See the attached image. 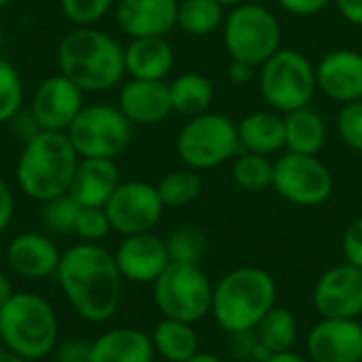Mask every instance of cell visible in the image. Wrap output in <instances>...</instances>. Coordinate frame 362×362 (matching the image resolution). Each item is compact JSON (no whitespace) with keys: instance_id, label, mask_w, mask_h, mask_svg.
Instances as JSON below:
<instances>
[{"instance_id":"cell-47","label":"cell","mask_w":362,"mask_h":362,"mask_svg":"<svg viewBox=\"0 0 362 362\" xmlns=\"http://www.w3.org/2000/svg\"><path fill=\"white\" fill-rule=\"evenodd\" d=\"M216 2H221L223 6H233V4H240V2H244V0H216Z\"/></svg>"},{"instance_id":"cell-17","label":"cell","mask_w":362,"mask_h":362,"mask_svg":"<svg viewBox=\"0 0 362 362\" xmlns=\"http://www.w3.org/2000/svg\"><path fill=\"white\" fill-rule=\"evenodd\" d=\"M4 257L17 276L25 280H45L49 276L55 278L62 252L49 235L25 231L8 242Z\"/></svg>"},{"instance_id":"cell-3","label":"cell","mask_w":362,"mask_h":362,"mask_svg":"<svg viewBox=\"0 0 362 362\" xmlns=\"http://www.w3.org/2000/svg\"><path fill=\"white\" fill-rule=\"evenodd\" d=\"M78 155L64 132L38 129L23 142L15 165L19 191L34 202H49L66 195L78 165Z\"/></svg>"},{"instance_id":"cell-30","label":"cell","mask_w":362,"mask_h":362,"mask_svg":"<svg viewBox=\"0 0 362 362\" xmlns=\"http://www.w3.org/2000/svg\"><path fill=\"white\" fill-rule=\"evenodd\" d=\"M233 180L244 191H265L274 185V163L265 155L244 153L233 163Z\"/></svg>"},{"instance_id":"cell-9","label":"cell","mask_w":362,"mask_h":362,"mask_svg":"<svg viewBox=\"0 0 362 362\" xmlns=\"http://www.w3.org/2000/svg\"><path fill=\"white\" fill-rule=\"evenodd\" d=\"M225 45L238 64H265L280 47V23L261 4H240L227 17Z\"/></svg>"},{"instance_id":"cell-4","label":"cell","mask_w":362,"mask_h":362,"mask_svg":"<svg viewBox=\"0 0 362 362\" xmlns=\"http://www.w3.org/2000/svg\"><path fill=\"white\" fill-rule=\"evenodd\" d=\"M276 297L278 286L269 272L238 267L216 282L210 314L227 335L248 333L276 305Z\"/></svg>"},{"instance_id":"cell-7","label":"cell","mask_w":362,"mask_h":362,"mask_svg":"<svg viewBox=\"0 0 362 362\" xmlns=\"http://www.w3.org/2000/svg\"><path fill=\"white\" fill-rule=\"evenodd\" d=\"M81 159H117L132 140V123L117 106H85L66 132Z\"/></svg>"},{"instance_id":"cell-40","label":"cell","mask_w":362,"mask_h":362,"mask_svg":"<svg viewBox=\"0 0 362 362\" xmlns=\"http://www.w3.org/2000/svg\"><path fill=\"white\" fill-rule=\"evenodd\" d=\"M15 216V197L8 182L0 176V233H4Z\"/></svg>"},{"instance_id":"cell-15","label":"cell","mask_w":362,"mask_h":362,"mask_svg":"<svg viewBox=\"0 0 362 362\" xmlns=\"http://www.w3.org/2000/svg\"><path fill=\"white\" fill-rule=\"evenodd\" d=\"M305 350L312 362H362V325L358 318H320Z\"/></svg>"},{"instance_id":"cell-2","label":"cell","mask_w":362,"mask_h":362,"mask_svg":"<svg viewBox=\"0 0 362 362\" xmlns=\"http://www.w3.org/2000/svg\"><path fill=\"white\" fill-rule=\"evenodd\" d=\"M57 68L85 93L108 91L125 74V49L93 25H76L57 45Z\"/></svg>"},{"instance_id":"cell-32","label":"cell","mask_w":362,"mask_h":362,"mask_svg":"<svg viewBox=\"0 0 362 362\" xmlns=\"http://www.w3.org/2000/svg\"><path fill=\"white\" fill-rule=\"evenodd\" d=\"M168 257L172 263H195L199 265L206 252V238L195 227H180L165 240Z\"/></svg>"},{"instance_id":"cell-29","label":"cell","mask_w":362,"mask_h":362,"mask_svg":"<svg viewBox=\"0 0 362 362\" xmlns=\"http://www.w3.org/2000/svg\"><path fill=\"white\" fill-rule=\"evenodd\" d=\"M223 21V4L216 0H185L178 4L176 25L191 36H204Z\"/></svg>"},{"instance_id":"cell-41","label":"cell","mask_w":362,"mask_h":362,"mask_svg":"<svg viewBox=\"0 0 362 362\" xmlns=\"http://www.w3.org/2000/svg\"><path fill=\"white\" fill-rule=\"evenodd\" d=\"M278 2L295 15H312L329 4V0H278Z\"/></svg>"},{"instance_id":"cell-25","label":"cell","mask_w":362,"mask_h":362,"mask_svg":"<svg viewBox=\"0 0 362 362\" xmlns=\"http://www.w3.org/2000/svg\"><path fill=\"white\" fill-rule=\"evenodd\" d=\"M155 352L168 362H187L199 352V339L191 322L163 318L151 333Z\"/></svg>"},{"instance_id":"cell-38","label":"cell","mask_w":362,"mask_h":362,"mask_svg":"<svg viewBox=\"0 0 362 362\" xmlns=\"http://www.w3.org/2000/svg\"><path fill=\"white\" fill-rule=\"evenodd\" d=\"M55 362H91V341L66 339L53 350Z\"/></svg>"},{"instance_id":"cell-21","label":"cell","mask_w":362,"mask_h":362,"mask_svg":"<svg viewBox=\"0 0 362 362\" xmlns=\"http://www.w3.org/2000/svg\"><path fill=\"white\" fill-rule=\"evenodd\" d=\"M121 185L115 159H78L68 195L81 208H104Z\"/></svg>"},{"instance_id":"cell-44","label":"cell","mask_w":362,"mask_h":362,"mask_svg":"<svg viewBox=\"0 0 362 362\" xmlns=\"http://www.w3.org/2000/svg\"><path fill=\"white\" fill-rule=\"evenodd\" d=\"M15 295V288H13V282L6 274L0 272V308Z\"/></svg>"},{"instance_id":"cell-1","label":"cell","mask_w":362,"mask_h":362,"mask_svg":"<svg viewBox=\"0 0 362 362\" xmlns=\"http://www.w3.org/2000/svg\"><path fill=\"white\" fill-rule=\"evenodd\" d=\"M55 280L81 320L102 325L119 312L125 280L115 255L100 244L81 242L62 252Z\"/></svg>"},{"instance_id":"cell-18","label":"cell","mask_w":362,"mask_h":362,"mask_svg":"<svg viewBox=\"0 0 362 362\" xmlns=\"http://www.w3.org/2000/svg\"><path fill=\"white\" fill-rule=\"evenodd\" d=\"M178 2L176 0H119L117 23L132 36H165L176 25Z\"/></svg>"},{"instance_id":"cell-27","label":"cell","mask_w":362,"mask_h":362,"mask_svg":"<svg viewBox=\"0 0 362 362\" xmlns=\"http://www.w3.org/2000/svg\"><path fill=\"white\" fill-rule=\"evenodd\" d=\"M297 331H299V322L295 314L288 308L274 305L257 325L255 335L261 348L265 350V354H278V352L293 350L297 341Z\"/></svg>"},{"instance_id":"cell-36","label":"cell","mask_w":362,"mask_h":362,"mask_svg":"<svg viewBox=\"0 0 362 362\" xmlns=\"http://www.w3.org/2000/svg\"><path fill=\"white\" fill-rule=\"evenodd\" d=\"M110 231H112V227H110V221H108V214H106L104 208H81V214H78L74 233L83 242L98 244Z\"/></svg>"},{"instance_id":"cell-43","label":"cell","mask_w":362,"mask_h":362,"mask_svg":"<svg viewBox=\"0 0 362 362\" xmlns=\"http://www.w3.org/2000/svg\"><path fill=\"white\" fill-rule=\"evenodd\" d=\"M261 362H310L308 358H303L301 354L288 350V352H278V354H267Z\"/></svg>"},{"instance_id":"cell-23","label":"cell","mask_w":362,"mask_h":362,"mask_svg":"<svg viewBox=\"0 0 362 362\" xmlns=\"http://www.w3.org/2000/svg\"><path fill=\"white\" fill-rule=\"evenodd\" d=\"M174 66V51L165 36L132 38L125 47V74L140 81H163Z\"/></svg>"},{"instance_id":"cell-8","label":"cell","mask_w":362,"mask_h":362,"mask_svg":"<svg viewBox=\"0 0 362 362\" xmlns=\"http://www.w3.org/2000/svg\"><path fill=\"white\" fill-rule=\"evenodd\" d=\"M238 127L223 115L204 112L193 117L178 134L176 151L191 170H210L240 151Z\"/></svg>"},{"instance_id":"cell-16","label":"cell","mask_w":362,"mask_h":362,"mask_svg":"<svg viewBox=\"0 0 362 362\" xmlns=\"http://www.w3.org/2000/svg\"><path fill=\"white\" fill-rule=\"evenodd\" d=\"M115 261L123 280L132 284H153L170 265L165 242L151 231L125 235L117 246Z\"/></svg>"},{"instance_id":"cell-48","label":"cell","mask_w":362,"mask_h":362,"mask_svg":"<svg viewBox=\"0 0 362 362\" xmlns=\"http://www.w3.org/2000/svg\"><path fill=\"white\" fill-rule=\"evenodd\" d=\"M11 2H13V0H0V8H4V6H8Z\"/></svg>"},{"instance_id":"cell-22","label":"cell","mask_w":362,"mask_h":362,"mask_svg":"<svg viewBox=\"0 0 362 362\" xmlns=\"http://www.w3.org/2000/svg\"><path fill=\"white\" fill-rule=\"evenodd\" d=\"M155 356L151 335L134 327L104 331L91 341V362H155Z\"/></svg>"},{"instance_id":"cell-10","label":"cell","mask_w":362,"mask_h":362,"mask_svg":"<svg viewBox=\"0 0 362 362\" xmlns=\"http://www.w3.org/2000/svg\"><path fill=\"white\" fill-rule=\"evenodd\" d=\"M316 72L305 55L293 49H278L261 70V93L278 110L291 112L312 102Z\"/></svg>"},{"instance_id":"cell-13","label":"cell","mask_w":362,"mask_h":362,"mask_svg":"<svg viewBox=\"0 0 362 362\" xmlns=\"http://www.w3.org/2000/svg\"><path fill=\"white\" fill-rule=\"evenodd\" d=\"M85 91L76 87L64 74H53L45 78L34 95L30 115L38 129L45 132H68L72 121L85 108Z\"/></svg>"},{"instance_id":"cell-19","label":"cell","mask_w":362,"mask_h":362,"mask_svg":"<svg viewBox=\"0 0 362 362\" xmlns=\"http://www.w3.org/2000/svg\"><path fill=\"white\" fill-rule=\"evenodd\" d=\"M119 110L129 123L155 125L168 119L172 108L170 85L163 81H140L132 78L119 93Z\"/></svg>"},{"instance_id":"cell-46","label":"cell","mask_w":362,"mask_h":362,"mask_svg":"<svg viewBox=\"0 0 362 362\" xmlns=\"http://www.w3.org/2000/svg\"><path fill=\"white\" fill-rule=\"evenodd\" d=\"M0 362H28V361H23L21 356H17V354H13L11 350L2 348V350H0Z\"/></svg>"},{"instance_id":"cell-39","label":"cell","mask_w":362,"mask_h":362,"mask_svg":"<svg viewBox=\"0 0 362 362\" xmlns=\"http://www.w3.org/2000/svg\"><path fill=\"white\" fill-rule=\"evenodd\" d=\"M341 250H344L346 263L362 269V218L354 221L346 229L344 242H341Z\"/></svg>"},{"instance_id":"cell-35","label":"cell","mask_w":362,"mask_h":362,"mask_svg":"<svg viewBox=\"0 0 362 362\" xmlns=\"http://www.w3.org/2000/svg\"><path fill=\"white\" fill-rule=\"evenodd\" d=\"M112 4L115 0H59L62 13L74 25H95Z\"/></svg>"},{"instance_id":"cell-5","label":"cell","mask_w":362,"mask_h":362,"mask_svg":"<svg viewBox=\"0 0 362 362\" xmlns=\"http://www.w3.org/2000/svg\"><path fill=\"white\" fill-rule=\"evenodd\" d=\"M57 339V314L45 297L21 291L0 308V341L23 361L47 358L53 354Z\"/></svg>"},{"instance_id":"cell-14","label":"cell","mask_w":362,"mask_h":362,"mask_svg":"<svg viewBox=\"0 0 362 362\" xmlns=\"http://www.w3.org/2000/svg\"><path fill=\"white\" fill-rule=\"evenodd\" d=\"M312 301L320 318H361L362 269L350 263L327 269L316 280Z\"/></svg>"},{"instance_id":"cell-31","label":"cell","mask_w":362,"mask_h":362,"mask_svg":"<svg viewBox=\"0 0 362 362\" xmlns=\"http://www.w3.org/2000/svg\"><path fill=\"white\" fill-rule=\"evenodd\" d=\"M159 197L168 208H182L202 193V180L193 170H176L165 174L157 185Z\"/></svg>"},{"instance_id":"cell-42","label":"cell","mask_w":362,"mask_h":362,"mask_svg":"<svg viewBox=\"0 0 362 362\" xmlns=\"http://www.w3.org/2000/svg\"><path fill=\"white\" fill-rule=\"evenodd\" d=\"M335 2L348 21L362 25V0H335Z\"/></svg>"},{"instance_id":"cell-24","label":"cell","mask_w":362,"mask_h":362,"mask_svg":"<svg viewBox=\"0 0 362 362\" xmlns=\"http://www.w3.org/2000/svg\"><path fill=\"white\" fill-rule=\"evenodd\" d=\"M238 136L248 153H276L286 144L284 119L274 112H252L238 125Z\"/></svg>"},{"instance_id":"cell-12","label":"cell","mask_w":362,"mask_h":362,"mask_svg":"<svg viewBox=\"0 0 362 362\" xmlns=\"http://www.w3.org/2000/svg\"><path fill=\"white\" fill-rule=\"evenodd\" d=\"M163 202L157 187L144 180H127L117 187L108 204L104 206L112 231L125 235L148 233L161 221Z\"/></svg>"},{"instance_id":"cell-33","label":"cell","mask_w":362,"mask_h":362,"mask_svg":"<svg viewBox=\"0 0 362 362\" xmlns=\"http://www.w3.org/2000/svg\"><path fill=\"white\" fill-rule=\"evenodd\" d=\"M23 104V83L15 66L0 57V123L13 121Z\"/></svg>"},{"instance_id":"cell-28","label":"cell","mask_w":362,"mask_h":362,"mask_svg":"<svg viewBox=\"0 0 362 362\" xmlns=\"http://www.w3.org/2000/svg\"><path fill=\"white\" fill-rule=\"evenodd\" d=\"M212 85L206 76L187 72L180 74L176 81L170 83V98H172V108L180 115H204L212 102Z\"/></svg>"},{"instance_id":"cell-49","label":"cell","mask_w":362,"mask_h":362,"mask_svg":"<svg viewBox=\"0 0 362 362\" xmlns=\"http://www.w3.org/2000/svg\"><path fill=\"white\" fill-rule=\"evenodd\" d=\"M0 32H2V21H0Z\"/></svg>"},{"instance_id":"cell-20","label":"cell","mask_w":362,"mask_h":362,"mask_svg":"<svg viewBox=\"0 0 362 362\" xmlns=\"http://www.w3.org/2000/svg\"><path fill=\"white\" fill-rule=\"evenodd\" d=\"M318 87L335 102L362 100V55L350 49L329 53L316 70Z\"/></svg>"},{"instance_id":"cell-45","label":"cell","mask_w":362,"mask_h":362,"mask_svg":"<svg viewBox=\"0 0 362 362\" xmlns=\"http://www.w3.org/2000/svg\"><path fill=\"white\" fill-rule=\"evenodd\" d=\"M187 362H225L221 356L210 354V352H197L195 356H191Z\"/></svg>"},{"instance_id":"cell-6","label":"cell","mask_w":362,"mask_h":362,"mask_svg":"<svg viewBox=\"0 0 362 362\" xmlns=\"http://www.w3.org/2000/svg\"><path fill=\"white\" fill-rule=\"evenodd\" d=\"M212 293L206 272L195 263H172L153 282V299L163 318L199 322L212 310Z\"/></svg>"},{"instance_id":"cell-37","label":"cell","mask_w":362,"mask_h":362,"mask_svg":"<svg viewBox=\"0 0 362 362\" xmlns=\"http://www.w3.org/2000/svg\"><path fill=\"white\" fill-rule=\"evenodd\" d=\"M337 129L341 140L362 153V102H350L341 108L339 119H337Z\"/></svg>"},{"instance_id":"cell-11","label":"cell","mask_w":362,"mask_h":362,"mask_svg":"<svg viewBox=\"0 0 362 362\" xmlns=\"http://www.w3.org/2000/svg\"><path fill=\"white\" fill-rule=\"evenodd\" d=\"M272 187L295 206H320L333 193V176L314 155L288 151L274 163Z\"/></svg>"},{"instance_id":"cell-34","label":"cell","mask_w":362,"mask_h":362,"mask_svg":"<svg viewBox=\"0 0 362 362\" xmlns=\"http://www.w3.org/2000/svg\"><path fill=\"white\" fill-rule=\"evenodd\" d=\"M78 214H81V206L66 193V195L45 202L42 223L53 233H74Z\"/></svg>"},{"instance_id":"cell-26","label":"cell","mask_w":362,"mask_h":362,"mask_svg":"<svg viewBox=\"0 0 362 362\" xmlns=\"http://www.w3.org/2000/svg\"><path fill=\"white\" fill-rule=\"evenodd\" d=\"M284 127H286V144L284 146L291 153L316 155L325 146V140H327L325 119L310 106L291 110L284 117Z\"/></svg>"}]
</instances>
